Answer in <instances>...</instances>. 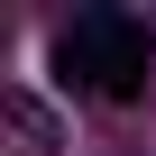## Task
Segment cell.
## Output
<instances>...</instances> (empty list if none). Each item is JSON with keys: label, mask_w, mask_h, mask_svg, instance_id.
<instances>
[{"label": "cell", "mask_w": 156, "mask_h": 156, "mask_svg": "<svg viewBox=\"0 0 156 156\" xmlns=\"http://www.w3.org/2000/svg\"><path fill=\"white\" fill-rule=\"evenodd\" d=\"M9 129H19V156H46V110L37 101H9Z\"/></svg>", "instance_id": "obj_2"}, {"label": "cell", "mask_w": 156, "mask_h": 156, "mask_svg": "<svg viewBox=\"0 0 156 156\" xmlns=\"http://www.w3.org/2000/svg\"><path fill=\"white\" fill-rule=\"evenodd\" d=\"M55 64H64V83H83L92 101H138L147 73H156V37H147L138 9H83L55 37Z\"/></svg>", "instance_id": "obj_1"}]
</instances>
